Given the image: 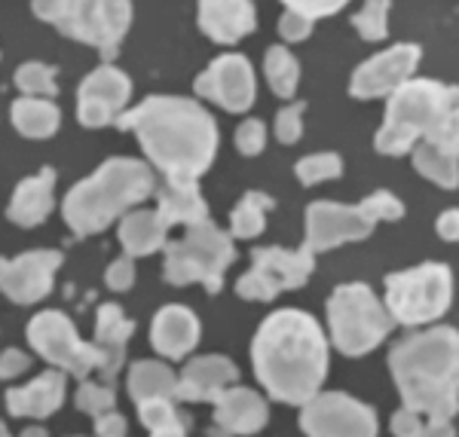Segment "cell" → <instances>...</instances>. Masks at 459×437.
Here are the masks:
<instances>
[{
  "label": "cell",
  "instance_id": "1",
  "mask_svg": "<svg viewBox=\"0 0 459 437\" xmlns=\"http://www.w3.org/2000/svg\"><path fill=\"white\" fill-rule=\"evenodd\" d=\"M120 129L135 132L147 159L166 181H196L214 162L218 125L203 105L178 95H151L117 116Z\"/></svg>",
  "mask_w": 459,
  "mask_h": 437
},
{
  "label": "cell",
  "instance_id": "2",
  "mask_svg": "<svg viewBox=\"0 0 459 437\" xmlns=\"http://www.w3.org/2000/svg\"><path fill=\"white\" fill-rule=\"evenodd\" d=\"M251 361L273 401L300 407L322 389L328 373V343L313 315L282 309L255 333Z\"/></svg>",
  "mask_w": 459,
  "mask_h": 437
},
{
  "label": "cell",
  "instance_id": "3",
  "mask_svg": "<svg viewBox=\"0 0 459 437\" xmlns=\"http://www.w3.org/2000/svg\"><path fill=\"white\" fill-rule=\"evenodd\" d=\"M389 367L404 407L438 422L456 416L459 337L454 328H432L404 337L392 349Z\"/></svg>",
  "mask_w": 459,
  "mask_h": 437
},
{
  "label": "cell",
  "instance_id": "4",
  "mask_svg": "<svg viewBox=\"0 0 459 437\" xmlns=\"http://www.w3.org/2000/svg\"><path fill=\"white\" fill-rule=\"evenodd\" d=\"M417 141L456 144V86L435 80H404L389 92L386 120L377 132V150L402 157Z\"/></svg>",
  "mask_w": 459,
  "mask_h": 437
},
{
  "label": "cell",
  "instance_id": "5",
  "mask_svg": "<svg viewBox=\"0 0 459 437\" xmlns=\"http://www.w3.org/2000/svg\"><path fill=\"white\" fill-rule=\"evenodd\" d=\"M153 193V172L138 159H108L92 177L80 181L62 202L65 224L77 239L108 229L117 218Z\"/></svg>",
  "mask_w": 459,
  "mask_h": 437
},
{
  "label": "cell",
  "instance_id": "6",
  "mask_svg": "<svg viewBox=\"0 0 459 437\" xmlns=\"http://www.w3.org/2000/svg\"><path fill=\"white\" fill-rule=\"evenodd\" d=\"M166 263H162V278L175 287L184 285H205L209 294H218L224 285L227 266L236 261L233 239L221 233L212 220L187 227V236L178 242H166Z\"/></svg>",
  "mask_w": 459,
  "mask_h": 437
},
{
  "label": "cell",
  "instance_id": "7",
  "mask_svg": "<svg viewBox=\"0 0 459 437\" xmlns=\"http://www.w3.org/2000/svg\"><path fill=\"white\" fill-rule=\"evenodd\" d=\"M328 324L331 339L343 355L359 358V355L374 352L392 330V315L368 285H340L328 300Z\"/></svg>",
  "mask_w": 459,
  "mask_h": 437
},
{
  "label": "cell",
  "instance_id": "8",
  "mask_svg": "<svg viewBox=\"0 0 459 437\" xmlns=\"http://www.w3.org/2000/svg\"><path fill=\"white\" fill-rule=\"evenodd\" d=\"M450 297H454V276L444 263H423L417 270L386 276V309L392 321L407 328L438 321L450 309Z\"/></svg>",
  "mask_w": 459,
  "mask_h": 437
},
{
  "label": "cell",
  "instance_id": "9",
  "mask_svg": "<svg viewBox=\"0 0 459 437\" xmlns=\"http://www.w3.org/2000/svg\"><path fill=\"white\" fill-rule=\"evenodd\" d=\"M28 343L43 361L62 367L65 373H74L77 380H86L89 370H101V352L95 343H83L74 330L71 318L58 309H47V313L34 315L28 321Z\"/></svg>",
  "mask_w": 459,
  "mask_h": 437
},
{
  "label": "cell",
  "instance_id": "10",
  "mask_svg": "<svg viewBox=\"0 0 459 437\" xmlns=\"http://www.w3.org/2000/svg\"><path fill=\"white\" fill-rule=\"evenodd\" d=\"M313 276V251L255 248L251 270L236 281V294L246 300H273L282 291L303 287Z\"/></svg>",
  "mask_w": 459,
  "mask_h": 437
},
{
  "label": "cell",
  "instance_id": "11",
  "mask_svg": "<svg viewBox=\"0 0 459 437\" xmlns=\"http://www.w3.org/2000/svg\"><path fill=\"white\" fill-rule=\"evenodd\" d=\"M300 407V428L307 434H377V413L343 391H328V395L316 391Z\"/></svg>",
  "mask_w": 459,
  "mask_h": 437
},
{
  "label": "cell",
  "instance_id": "12",
  "mask_svg": "<svg viewBox=\"0 0 459 437\" xmlns=\"http://www.w3.org/2000/svg\"><path fill=\"white\" fill-rule=\"evenodd\" d=\"M255 71L246 56H221L196 77V95L214 101L230 114H246L255 105Z\"/></svg>",
  "mask_w": 459,
  "mask_h": 437
},
{
  "label": "cell",
  "instance_id": "13",
  "mask_svg": "<svg viewBox=\"0 0 459 437\" xmlns=\"http://www.w3.org/2000/svg\"><path fill=\"white\" fill-rule=\"evenodd\" d=\"M374 220L368 218L361 205H334V202H313L307 209V251H331L343 242L368 239Z\"/></svg>",
  "mask_w": 459,
  "mask_h": 437
},
{
  "label": "cell",
  "instance_id": "14",
  "mask_svg": "<svg viewBox=\"0 0 459 437\" xmlns=\"http://www.w3.org/2000/svg\"><path fill=\"white\" fill-rule=\"evenodd\" d=\"M132 95L129 77L114 68V64H101L80 83L77 92V120L86 129H101V125L114 123L123 114L126 101Z\"/></svg>",
  "mask_w": 459,
  "mask_h": 437
},
{
  "label": "cell",
  "instance_id": "15",
  "mask_svg": "<svg viewBox=\"0 0 459 437\" xmlns=\"http://www.w3.org/2000/svg\"><path fill=\"white\" fill-rule=\"evenodd\" d=\"M58 266H62L58 251H28L16 261L0 257V291L19 306H31L53 291Z\"/></svg>",
  "mask_w": 459,
  "mask_h": 437
},
{
  "label": "cell",
  "instance_id": "16",
  "mask_svg": "<svg viewBox=\"0 0 459 437\" xmlns=\"http://www.w3.org/2000/svg\"><path fill=\"white\" fill-rule=\"evenodd\" d=\"M417 64H420V47L398 43V47L386 49V53H377L374 58H368L365 64L355 68L350 80V92L355 99H380V95H389L404 80H411Z\"/></svg>",
  "mask_w": 459,
  "mask_h": 437
},
{
  "label": "cell",
  "instance_id": "17",
  "mask_svg": "<svg viewBox=\"0 0 459 437\" xmlns=\"http://www.w3.org/2000/svg\"><path fill=\"white\" fill-rule=\"evenodd\" d=\"M239 380V370L224 355H203V358L190 361L184 373L175 382L178 401H214L230 385Z\"/></svg>",
  "mask_w": 459,
  "mask_h": 437
},
{
  "label": "cell",
  "instance_id": "18",
  "mask_svg": "<svg viewBox=\"0 0 459 437\" xmlns=\"http://www.w3.org/2000/svg\"><path fill=\"white\" fill-rule=\"evenodd\" d=\"M199 28L214 43L233 47L257 28L251 0H199Z\"/></svg>",
  "mask_w": 459,
  "mask_h": 437
},
{
  "label": "cell",
  "instance_id": "19",
  "mask_svg": "<svg viewBox=\"0 0 459 437\" xmlns=\"http://www.w3.org/2000/svg\"><path fill=\"white\" fill-rule=\"evenodd\" d=\"M212 404H214V428L224 434H255L270 419L266 401L251 389L230 385Z\"/></svg>",
  "mask_w": 459,
  "mask_h": 437
},
{
  "label": "cell",
  "instance_id": "20",
  "mask_svg": "<svg viewBox=\"0 0 459 437\" xmlns=\"http://www.w3.org/2000/svg\"><path fill=\"white\" fill-rule=\"evenodd\" d=\"M151 343L162 358H184L199 343V318L187 306H166L160 309L151 328Z\"/></svg>",
  "mask_w": 459,
  "mask_h": 437
},
{
  "label": "cell",
  "instance_id": "21",
  "mask_svg": "<svg viewBox=\"0 0 459 437\" xmlns=\"http://www.w3.org/2000/svg\"><path fill=\"white\" fill-rule=\"evenodd\" d=\"M62 404H65V373H58V370H47V373L37 376L25 389L6 391V410H10L13 416L47 419V416H53Z\"/></svg>",
  "mask_w": 459,
  "mask_h": 437
},
{
  "label": "cell",
  "instance_id": "22",
  "mask_svg": "<svg viewBox=\"0 0 459 437\" xmlns=\"http://www.w3.org/2000/svg\"><path fill=\"white\" fill-rule=\"evenodd\" d=\"M135 333V321L123 315V309L117 303H105L99 306V315H95V346L101 352V376L105 380H114L123 367L126 358V343Z\"/></svg>",
  "mask_w": 459,
  "mask_h": 437
},
{
  "label": "cell",
  "instance_id": "23",
  "mask_svg": "<svg viewBox=\"0 0 459 437\" xmlns=\"http://www.w3.org/2000/svg\"><path fill=\"white\" fill-rule=\"evenodd\" d=\"M53 196H56V172L53 168H43L40 175L22 181L16 193L10 199V209L6 218L19 227H37L49 218L53 211Z\"/></svg>",
  "mask_w": 459,
  "mask_h": 437
},
{
  "label": "cell",
  "instance_id": "24",
  "mask_svg": "<svg viewBox=\"0 0 459 437\" xmlns=\"http://www.w3.org/2000/svg\"><path fill=\"white\" fill-rule=\"evenodd\" d=\"M132 21V4L129 0H92V31H89V43L99 47L110 64L117 58L126 31Z\"/></svg>",
  "mask_w": 459,
  "mask_h": 437
},
{
  "label": "cell",
  "instance_id": "25",
  "mask_svg": "<svg viewBox=\"0 0 459 437\" xmlns=\"http://www.w3.org/2000/svg\"><path fill=\"white\" fill-rule=\"evenodd\" d=\"M160 218L169 227H194L209 220V205H205L203 193L196 181H169L157 196Z\"/></svg>",
  "mask_w": 459,
  "mask_h": 437
},
{
  "label": "cell",
  "instance_id": "26",
  "mask_svg": "<svg viewBox=\"0 0 459 437\" xmlns=\"http://www.w3.org/2000/svg\"><path fill=\"white\" fill-rule=\"evenodd\" d=\"M169 224L160 218V211H126L120 224V242L129 257H147L166 245Z\"/></svg>",
  "mask_w": 459,
  "mask_h": 437
},
{
  "label": "cell",
  "instance_id": "27",
  "mask_svg": "<svg viewBox=\"0 0 459 437\" xmlns=\"http://www.w3.org/2000/svg\"><path fill=\"white\" fill-rule=\"evenodd\" d=\"M34 16L53 25L65 37L89 43L92 31V0H31Z\"/></svg>",
  "mask_w": 459,
  "mask_h": 437
},
{
  "label": "cell",
  "instance_id": "28",
  "mask_svg": "<svg viewBox=\"0 0 459 437\" xmlns=\"http://www.w3.org/2000/svg\"><path fill=\"white\" fill-rule=\"evenodd\" d=\"M413 166L420 175H426L438 187L454 190L459 184V157L456 144H444V141H423L413 150Z\"/></svg>",
  "mask_w": 459,
  "mask_h": 437
},
{
  "label": "cell",
  "instance_id": "29",
  "mask_svg": "<svg viewBox=\"0 0 459 437\" xmlns=\"http://www.w3.org/2000/svg\"><path fill=\"white\" fill-rule=\"evenodd\" d=\"M58 123H62V114L49 99L22 95L13 105V125L25 138H53L58 132Z\"/></svg>",
  "mask_w": 459,
  "mask_h": 437
},
{
  "label": "cell",
  "instance_id": "30",
  "mask_svg": "<svg viewBox=\"0 0 459 437\" xmlns=\"http://www.w3.org/2000/svg\"><path fill=\"white\" fill-rule=\"evenodd\" d=\"M178 376L162 361H135L129 370V395L132 401H147V398H172Z\"/></svg>",
  "mask_w": 459,
  "mask_h": 437
},
{
  "label": "cell",
  "instance_id": "31",
  "mask_svg": "<svg viewBox=\"0 0 459 437\" xmlns=\"http://www.w3.org/2000/svg\"><path fill=\"white\" fill-rule=\"evenodd\" d=\"M142 425L157 437H181L187 434V416L175 410L172 398H147L138 401Z\"/></svg>",
  "mask_w": 459,
  "mask_h": 437
},
{
  "label": "cell",
  "instance_id": "32",
  "mask_svg": "<svg viewBox=\"0 0 459 437\" xmlns=\"http://www.w3.org/2000/svg\"><path fill=\"white\" fill-rule=\"evenodd\" d=\"M270 209H273V199L266 193H246L242 202L230 214V233L236 239H255V236H261Z\"/></svg>",
  "mask_w": 459,
  "mask_h": 437
},
{
  "label": "cell",
  "instance_id": "33",
  "mask_svg": "<svg viewBox=\"0 0 459 437\" xmlns=\"http://www.w3.org/2000/svg\"><path fill=\"white\" fill-rule=\"evenodd\" d=\"M264 71H266V83H270L273 92H276L279 99H291L300 80L298 58L288 53L285 47H270L264 58Z\"/></svg>",
  "mask_w": 459,
  "mask_h": 437
},
{
  "label": "cell",
  "instance_id": "34",
  "mask_svg": "<svg viewBox=\"0 0 459 437\" xmlns=\"http://www.w3.org/2000/svg\"><path fill=\"white\" fill-rule=\"evenodd\" d=\"M56 68L40 62H28L16 71V86L22 95H37V99H56L58 86H56Z\"/></svg>",
  "mask_w": 459,
  "mask_h": 437
},
{
  "label": "cell",
  "instance_id": "35",
  "mask_svg": "<svg viewBox=\"0 0 459 437\" xmlns=\"http://www.w3.org/2000/svg\"><path fill=\"white\" fill-rule=\"evenodd\" d=\"M389 6L392 0H365V6L352 16L355 31L365 40H383L389 34Z\"/></svg>",
  "mask_w": 459,
  "mask_h": 437
},
{
  "label": "cell",
  "instance_id": "36",
  "mask_svg": "<svg viewBox=\"0 0 459 437\" xmlns=\"http://www.w3.org/2000/svg\"><path fill=\"white\" fill-rule=\"evenodd\" d=\"M340 172H343V159L337 153H313V157L300 159L298 168H294V175H298L303 187H313L318 181H331Z\"/></svg>",
  "mask_w": 459,
  "mask_h": 437
},
{
  "label": "cell",
  "instance_id": "37",
  "mask_svg": "<svg viewBox=\"0 0 459 437\" xmlns=\"http://www.w3.org/2000/svg\"><path fill=\"white\" fill-rule=\"evenodd\" d=\"M117 404V391L110 385H99V382H83L77 391V407L89 416H101V413L114 410Z\"/></svg>",
  "mask_w": 459,
  "mask_h": 437
},
{
  "label": "cell",
  "instance_id": "38",
  "mask_svg": "<svg viewBox=\"0 0 459 437\" xmlns=\"http://www.w3.org/2000/svg\"><path fill=\"white\" fill-rule=\"evenodd\" d=\"M361 209H365V214L374 220V224H377V220H398V218H404L402 199L392 196V193H386V190L371 193V196L361 202Z\"/></svg>",
  "mask_w": 459,
  "mask_h": 437
},
{
  "label": "cell",
  "instance_id": "39",
  "mask_svg": "<svg viewBox=\"0 0 459 437\" xmlns=\"http://www.w3.org/2000/svg\"><path fill=\"white\" fill-rule=\"evenodd\" d=\"M264 144H266V125L261 120H246L236 129V147L246 157H257L264 150Z\"/></svg>",
  "mask_w": 459,
  "mask_h": 437
},
{
  "label": "cell",
  "instance_id": "40",
  "mask_svg": "<svg viewBox=\"0 0 459 437\" xmlns=\"http://www.w3.org/2000/svg\"><path fill=\"white\" fill-rule=\"evenodd\" d=\"M303 101H298V105H288L285 110H279L276 116V138L282 141V144H298L300 141V116H303Z\"/></svg>",
  "mask_w": 459,
  "mask_h": 437
},
{
  "label": "cell",
  "instance_id": "41",
  "mask_svg": "<svg viewBox=\"0 0 459 437\" xmlns=\"http://www.w3.org/2000/svg\"><path fill=\"white\" fill-rule=\"evenodd\" d=\"M288 10L303 13L309 19H325V16H334V13L343 10L350 0H282Z\"/></svg>",
  "mask_w": 459,
  "mask_h": 437
},
{
  "label": "cell",
  "instance_id": "42",
  "mask_svg": "<svg viewBox=\"0 0 459 437\" xmlns=\"http://www.w3.org/2000/svg\"><path fill=\"white\" fill-rule=\"evenodd\" d=\"M313 21H316V19L303 16V13L285 10V16L279 19V34H282L285 40H291V43L307 40V37L313 34Z\"/></svg>",
  "mask_w": 459,
  "mask_h": 437
},
{
  "label": "cell",
  "instance_id": "43",
  "mask_svg": "<svg viewBox=\"0 0 459 437\" xmlns=\"http://www.w3.org/2000/svg\"><path fill=\"white\" fill-rule=\"evenodd\" d=\"M105 281H108V287L110 291H129L132 287V281H135V263H132V257L126 254L120 257V261H114L108 266V272H105Z\"/></svg>",
  "mask_w": 459,
  "mask_h": 437
},
{
  "label": "cell",
  "instance_id": "44",
  "mask_svg": "<svg viewBox=\"0 0 459 437\" xmlns=\"http://www.w3.org/2000/svg\"><path fill=\"white\" fill-rule=\"evenodd\" d=\"M28 367H31V358H28L25 352L6 349L4 355H0V380H13V376L25 373Z\"/></svg>",
  "mask_w": 459,
  "mask_h": 437
},
{
  "label": "cell",
  "instance_id": "45",
  "mask_svg": "<svg viewBox=\"0 0 459 437\" xmlns=\"http://www.w3.org/2000/svg\"><path fill=\"white\" fill-rule=\"evenodd\" d=\"M95 434H101V437L126 434V419L120 416V413H114V410L101 413V416H95Z\"/></svg>",
  "mask_w": 459,
  "mask_h": 437
},
{
  "label": "cell",
  "instance_id": "46",
  "mask_svg": "<svg viewBox=\"0 0 459 437\" xmlns=\"http://www.w3.org/2000/svg\"><path fill=\"white\" fill-rule=\"evenodd\" d=\"M438 236H441V239H447V242H456V236H459V214L454 209L444 211L441 218H438Z\"/></svg>",
  "mask_w": 459,
  "mask_h": 437
},
{
  "label": "cell",
  "instance_id": "47",
  "mask_svg": "<svg viewBox=\"0 0 459 437\" xmlns=\"http://www.w3.org/2000/svg\"><path fill=\"white\" fill-rule=\"evenodd\" d=\"M6 434V425H4V422H0V437H4Z\"/></svg>",
  "mask_w": 459,
  "mask_h": 437
}]
</instances>
